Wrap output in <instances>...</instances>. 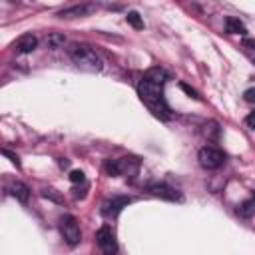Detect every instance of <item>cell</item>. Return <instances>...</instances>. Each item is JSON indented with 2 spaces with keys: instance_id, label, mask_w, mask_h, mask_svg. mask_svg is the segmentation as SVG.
<instances>
[{
  "instance_id": "7",
  "label": "cell",
  "mask_w": 255,
  "mask_h": 255,
  "mask_svg": "<svg viewBox=\"0 0 255 255\" xmlns=\"http://www.w3.org/2000/svg\"><path fill=\"white\" fill-rule=\"evenodd\" d=\"M128 203H131V197H126V195H116L112 199H106L102 203V215L106 217H116Z\"/></svg>"
},
{
  "instance_id": "14",
  "label": "cell",
  "mask_w": 255,
  "mask_h": 255,
  "mask_svg": "<svg viewBox=\"0 0 255 255\" xmlns=\"http://www.w3.org/2000/svg\"><path fill=\"white\" fill-rule=\"evenodd\" d=\"M143 78H147V80H151V82H155V84H165V80H167V74H165V70H161V68H151V70H147L145 72V76Z\"/></svg>"
},
{
  "instance_id": "12",
  "label": "cell",
  "mask_w": 255,
  "mask_h": 255,
  "mask_svg": "<svg viewBox=\"0 0 255 255\" xmlns=\"http://www.w3.org/2000/svg\"><path fill=\"white\" fill-rule=\"evenodd\" d=\"M225 32L227 34H247V28L243 26V22L235 16H227L225 18Z\"/></svg>"
},
{
  "instance_id": "11",
  "label": "cell",
  "mask_w": 255,
  "mask_h": 255,
  "mask_svg": "<svg viewBox=\"0 0 255 255\" xmlns=\"http://www.w3.org/2000/svg\"><path fill=\"white\" fill-rule=\"evenodd\" d=\"M10 193H12L20 203H28L30 189H28V185H26V183H22V181H14V183L10 185Z\"/></svg>"
},
{
  "instance_id": "3",
  "label": "cell",
  "mask_w": 255,
  "mask_h": 255,
  "mask_svg": "<svg viewBox=\"0 0 255 255\" xmlns=\"http://www.w3.org/2000/svg\"><path fill=\"white\" fill-rule=\"evenodd\" d=\"M197 159L203 169H219L225 161V153L215 145H203L197 153Z\"/></svg>"
},
{
  "instance_id": "1",
  "label": "cell",
  "mask_w": 255,
  "mask_h": 255,
  "mask_svg": "<svg viewBox=\"0 0 255 255\" xmlns=\"http://www.w3.org/2000/svg\"><path fill=\"white\" fill-rule=\"evenodd\" d=\"M137 96L155 118L169 120L171 110H169V106H167V102L163 98V86L161 84H155V82H151L147 78H141L139 84H137Z\"/></svg>"
},
{
  "instance_id": "19",
  "label": "cell",
  "mask_w": 255,
  "mask_h": 255,
  "mask_svg": "<svg viewBox=\"0 0 255 255\" xmlns=\"http://www.w3.org/2000/svg\"><path fill=\"white\" fill-rule=\"evenodd\" d=\"M245 124H247L249 128H253V129H255V110H251V112L247 114V118H245Z\"/></svg>"
},
{
  "instance_id": "4",
  "label": "cell",
  "mask_w": 255,
  "mask_h": 255,
  "mask_svg": "<svg viewBox=\"0 0 255 255\" xmlns=\"http://www.w3.org/2000/svg\"><path fill=\"white\" fill-rule=\"evenodd\" d=\"M139 167V159L137 157H118V159H108L104 169L110 175H129L135 173Z\"/></svg>"
},
{
  "instance_id": "21",
  "label": "cell",
  "mask_w": 255,
  "mask_h": 255,
  "mask_svg": "<svg viewBox=\"0 0 255 255\" xmlns=\"http://www.w3.org/2000/svg\"><path fill=\"white\" fill-rule=\"evenodd\" d=\"M243 46H247L249 50H255V40H249V38H245V40H243Z\"/></svg>"
},
{
  "instance_id": "22",
  "label": "cell",
  "mask_w": 255,
  "mask_h": 255,
  "mask_svg": "<svg viewBox=\"0 0 255 255\" xmlns=\"http://www.w3.org/2000/svg\"><path fill=\"white\" fill-rule=\"evenodd\" d=\"M4 155H8V157L12 159V163H16V165H20V161H18V157H16V155H12V153H10L8 149H4Z\"/></svg>"
},
{
  "instance_id": "2",
  "label": "cell",
  "mask_w": 255,
  "mask_h": 255,
  "mask_svg": "<svg viewBox=\"0 0 255 255\" xmlns=\"http://www.w3.org/2000/svg\"><path fill=\"white\" fill-rule=\"evenodd\" d=\"M68 56L70 60L84 72H102L104 62L102 58L96 54V50H92L86 44H70L68 48Z\"/></svg>"
},
{
  "instance_id": "18",
  "label": "cell",
  "mask_w": 255,
  "mask_h": 255,
  "mask_svg": "<svg viewBox=\"0 0 255 255\" xmlns=\"http://www.w3.org/2000/svg\"><path fill=\"white\" fill-rule=\"evenodd\" d=\"M243 98H245V102H249V104H255V88H249V90H245Z\"/></svg>"
},
{
  "instance_id": "8",
  "label": "cell",
  "mask_w": 255,
  "mask_h": 255,
  "mask_svg": "<svg viewBox=\"0 0 255 255\" xmlns=\"http://www.w3.org/2000/svg\"><path fill=\"white\" fill-rule=\"evenodd\" d=\"M147 191H149L151 195L161 197V199H167V201H179V199H181V195H179L171 185H167V183H151V185L147 187Z\"/></svg>"
},
{
  "instance_id": "16",
  "label": "cell",
  "mask_w": 255,
  "mask_h": 255,
  "mask_svg": "<svg viewBox=\"0 0 255 255\" xmlns=\"http://www.w3.org/2000/svg\"><path fill=\"white\" fill-rule=\"evenodd\" d=\"M126 20H128V24H129V26H133L135 30H141V28H143V20L139 18V14H137L135 10H131V12H128V16H126Z\"/></svg>"
},
{
  "instance_id": "20",
  "label": "cell",
  "mask_w": 255,
  "mask_h": 255,
  "mask_svg": "<svg viewBox=\"0 0 255 255\" xmlns=\"http://www.w3.org/2000/svg\"><path fill=\"white\" fill-rule=\"evenodd\" d=\"M179 86H181V90H185V92H187V94H189L191 98H195V100L199 98V96H197V92H195V90H191V88H189L187 84H179Z\"/></svg>"
},
{
  "instance_id": "15",
  "label": "cell",
  "mask_w": 255,
  "mask_h": 255,
  "mask_svg": "<svg viewBox=\"0 0 255 255\" xmlns=\"http://www.w3.org/2000/svg\"><path fill=\"white\" fill-rule=\"evenodd\" d=\"M64 42H66V38H64V34H60V32H52V34H48V38H46V46L52 48V50L62 48Z\"/></svg>"
},
{
  "instance_id": "13",
  "label": "cell",
  "mask_w": 255,
  "mask_h": 255,
  "mask_svg": "<svg viewBox=\"0 0 255 255\" xmlns=\"http://www.w3.org/2000/svg\"><path fill=\"white\" fill-rule=\"evenodd\" d=\"M237 215H241V217H245V219L253 217V215H255V197H251V199L239 203V205H237Z\"/></svg>"
},
{
  "instance_id": "6",
  "label": "cell",
  "mask_w": 255,
  "mask_h": 255,
  "mask_svg": "<svg viewBox=\"0 0 255 255\" xmlns=\"http://www.w3.org/2000/svg\"><path fill=\"white\" fill-rule=\"evenodd\" d=\"M96 243H98V247L102 249L104 255H116V251H118V241H116V235H114L110 225H104V227L98 229Z\"/></svg>"
},
{
  "instance_id": "17",
  "label": "cell",
  "mask_w": 255,
  "mask_h": 255,
  "mask_svg": "<svg viewBox=\"0 0 255 255\" xmlns=\"http://www.w3.org/2000/svg\"><path fill=\"white\" fill-rule=\"evenodd\" d=\"M86 177H84V171L82 169H74V171H70V181L72 183H82Z\"/></svg>"
},
{
  "instance_id": "5",
  "label": "cell",
  "mask_w": 255,
  "mask_h": 255,
  "mask_svg": "<svg viewBox=\"0 0 255 255\" xmlns=\"http://www.w3.org/2000/svg\"><path fill=\"white\" fill-rule=\"evenodd\" d=\"M60 233L68 245H78L82 239V231H80V225H78L74 215H62L60 217Z\"/></svg>"
},
{
  "instance_id": "9",
  "label": "cell",
  "mask_w": 255,
  "mask_h": 255,
  "mask_svg": "<svg viewBox=\"0 0 255 255\" xmlns=\"http://www.w3.org/2000/svg\"><path fill=\"white\" fill-rule=\"evenodd\" d=\"M36 46H38V38H36L34 34H24V36H20L18 42L14 44V48H16L18 54H30V52L36 50Z\"/></svg>"
},
{
  "instance_id": "10",
  "label": "cell",
  "mask_w": 255,
  "mask_h": 255,
  "mask_svg": "<svg viewBox=\"0 0 255 255\" xmlns=\"http://www.w3.org/2000/svg\"><path fill=\"white\" fill-rule=\"evenodd\" d=\"M92 10H94L92 4H78V6H72V8H66V10L58 12V16H62V18H76V16H86Z\"/></svg>"
}]
</instances>
